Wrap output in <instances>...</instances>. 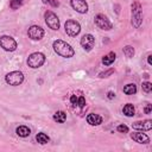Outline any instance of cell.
I'll return each mask as SVG.
<instances>
[{
	"label": "cell",
	"mask_w": 152,
	"mask_h": 152,
	"mask_svg": "<svg viewBox=\"0 0 152 152\" xmlns=\"http://www.w3.org/2000/svg\"><path fill=\"white\" fill-rule=\"evenodd\" d=\"M52 48H53V50H55V52L57 55H59V56H62L64 58H70L75 53V51L71 48V45H69L66 42L61 40V39L55 40L53 44H52Z\"/></svg>",
	"instance_id": "cell-1"
},
{
	"label": "cell",
	"mask_w": 152,
	"mask_h": 152,
	"mask_svg": "<svg viewBox=\"0 0 152 152\" xmlns=\"http://www.w3.org/2000/svg\"><path fill=\"white\" fill-rule=\"evenodd\" d=\"M44 62H45V56L42 52H33L27 58V65L33 69L40 68L44 64Z\"/></svg>",
	"instance_id": "cell-2"
},
{
	"label": "cell",
	"mask_w": 152,
	"mask_h": 152,
	"mask_svg": "<svg viewBox=\"0 0 152 152\" xmlns=\"http://www.w3.org/2000/svg\"><path fill=\"white\" fill-rule=\"evenodd\" d=\"M5 81L10 86H19L24 81V74L21 71H11L5 76Z\"/></svg>",
	"instance_id": "cell-3"
},
{
	"label": "cell",
	"mask_w": 152,
	"mask_h": 152,
	"mask_svg": "<svg viewBox=\"0 0 152 152\" xmlns=\"http://www.w3.org/2000/svg\"><path fill=\"white\" fill-rule=\"evenodd\" d=\"M142 23V13L141 7L138 2L132 5V25L134 27H139Z\"/></svg>",
	"instance_id": "cell-4"
},
{
	"label": "cell",
	"mask_w": 152,
	"mask_h": 152,
	"mask_svg": "<svg viewBox=\"0 0 152 152\" xmlns=\"http://www.w3.org/2000/svg\"><path fill=\"white\" fill-rule=\"evenodd\" d=\"M44 18H45L46 25L50 28H52V30H58L59 28V19H58V17L53 12L46 11L45 14H44Z\"/></svg>",
	"instance_id": "cell-5"
},
{
	"label": "cell",
	"mask_w": 152,
	"mask_h": 152,
	"mask_svg": "<svg viewBox=\"0 0 152 152\" xmlns=\"http://www.w3.org/2000/svg\"><path fill=\"white\" fill-rule=\"evenodd\" d=\"M64 28H65V32L66 34L71 36V37H75L80 33L81 31V25L76 21V20H66L65 21V25H64Z\"/></svg>",
	"instance_id": "cell-6"
},
{
	"label": "cell",
	"mask_w": 152,
	"mask_h": 152,
	"mask_svg": "<svg viewBox=\"0 0 152 152\" xmlns=\"http://www.w3.org/2000/svg\"><path fill=\"white\" fill-rule=\"evenodd\" d=\"M0 46L5 51H14L17 49V42L11 36H1L0 37Z\"/></svg>",
	"instance_id": "cell-7"
},
{
	"label": "cell",
	"mask_w": 152,
	"mask_h": 152,
	"mask_svg": "<svg viewBox=\"0 0 152 152\" xmlns=\"http://www.w3.org/2000/svg\"><path fill=\"white\" fill-rule=\"evenodd\" d=\"M95 24H96L97 27L101 28V30L108 31V30L112 28V23H110V21L108 20V18H107L106 15H103V14H97V15L95 17Z\"/></svg>",
	"instance_id": "cell-8"
},
{
	"label": "cell",
	"mask_w": 152,
	"mask_h": 152,
	"mask_svg": "<svg viewBox=\"0 0 152 152\" xmlns=\"http://www.w3.org/2000/svg\"><path fill=\"white\" fill-rule=\"evenodd\" d=\"M27 34L28 37L32 39V40H39L44 37V30L40 27V26H37V25H33L28 28L27 31Z\"/></svg>",
	"instance_id": "cell-9"
},
{
	"label": "cell",
	"mask_w": 152,
	"mask_h": 152,
	"mask_svg": "<svg viewBox=\"0 0 152 152\" xmlns=\"http://www.w3.org/2000/svg\"><path fill=\"white\" fill-rule=\"evenodd\" d=\"M94 44H95V38H94V36L90 34V33H87V34H84V36L81 38V45H82V48H83L86 51H90V50L93 49Z\"/></svg>",
	"instance_id": "cell-10"
},
{
	"label": "cell",
	"mask_w": 152,
	"mask_h": 152,
	"mask_svg": "<svg viewBox=\"0 0 152 152\" xmlns=\"http://www.w3.org/2000/svg\"><path fill=\"white\" fill-rule=\"evenodd\" d=\"M70 4H71V7L78 13L83 14L88 12V4L86 2V0H71Z\"/></svg>",
	"instance_id": "cell-11"
},
{
	"label": "cell",
	"mask_w": 152,
	"mask_h": 152,
	"mask_svg": "<svg viewBox=\"0 0 152 152\" xmlns=\"http://www.w3.org/2000/svg\"><path fill=\"white\" fill-rule=\"evenodd\" d=\"M134 129L139 131H150L152 128V120H144V121H135L132 124Z\"/></svg>",
	"instance_id": "cell-12"
},
{
	"label": "cell",
	"mask_w": 152,
	"mask_h": 152,
	"mask_svg": "<svg viewBox=\"0 0 152 152\" xmlns=\"http://www.w3.org/2000/svg\"><path fill=\"white\" fill-rule=\"evenodd\" d=\"M131 138H132L133 140H135L137 142H139V144H147V142H150V138H148L145 133H142V132L132 133V134H131Z\"/></svg>",
	"instance_id": "cell-13"
},
{
	"label": "cell",
	"mask_w": 152,
	"mask_h": 152,
	"mask_svg": "<svg viewBox=\"0 0 152 152\" xmlns=\"http://www.w3.org/2000/svg\"><path fill=\"white\" fill-rule=\"evenodd\" d=\"M87 122L91 126H97V125L102 124V118L97 114H89L87 116Z\"/></svg>",
	"instance_id": "cell-14"
},
{
	"label": "cell",
	"mask_w": 152,
	"mask_h": 152,
	"mask_svg": "<svg viewBox=\"0 0 152 152\" xmlns=\"http://www.w3.org/2000/svg\"><path fill=\"white\" fill-rule=\"evenodd\" d=\"M115 58H116V55H115L114 52H109V53H107L106 56H103L102 63H103L104 65H110V64L115 61Z\"/></svg>",
	"instance_id": "cell-15"
},
{
	"label": "cell",
	"mask_w": 152,
	"mask_h": 152,
	"mask_svg": "<svg viewBox=\"0 0 152 152\" xmlns=\"http://www.w3.org/2000/svg\"><path fill=\"white\" fill-rule=\"evenodd\" d=\"M15 132H17V134H18L19 137H21V138L28 137L30 133H31V131H30V128H28L27 126H19Z\"/></svg>",
	"instance_id": "cell-16"
},
{
	"label": "cell",
	"mask_w": 152,
	"mask_h": 152,
	"mask_svg": "<svg viewBox=\"0 0 152 152\" xmlns=\"http://www.w3.org/2000/svg\"><path fill=\"white\" fill-rule=\"evenodd\" d=\"M122 113L126 115V116H133L134 113H135V109H134V106L131 104V103H127L122 108Z\"/></svg>",
	"instance_id": "cell-17"
},
{
	"label": "cell",
	"mask_w": 152,
	"mask_h": 152,
	"mask_svg": "<svg viewBox=\"0 0 152 152\" xmlns=\"http://www.w3.org/2000/svg\"><path fill=\"white\" fill-rule=\"evenodd\" d=\"M53 120H55L56 122L62 124V122H64V121L66 120V114H65L63 110H58V112H56V113L53 114Z\"/></svg>",
	"instance_id": "cell-18"
},
{
	"label": "cell",
	"mask_w": 152,
	"mask_h": 152,
	"mask_svg": "<svg viewBox=\"0 0 152 152\" xmlns=\"http://www.w3.org/2000/svg\"><path fill=\"white\" fill-rule=\"evenodd\" d=\"M124 93L127 94V95H133L137 93V86L134 83H129L127 86L124 87Z\"/></svg>",
	"instance_id": "cell-19"
},
{
	"label": "cell",
	"mask_w": 152,
	"mask_h": 152,
	"mask_svg": "<svg viewBox=\"0 0 152 152\" xmlns=\"http://www.w3.org/2000/svg\"><path fill=\"white\" fill-rule=\"evenodd\" d=\"M36 139H37V141H38L39 144H42V145L48 144V142H49V140H50V138H49L45 133H43V132L38 133V134L36 135Z\"/></svg>",
	"instance_id": "cell-20"
},
{
	"label": "cell",
	"mask_w": 152,
	"mask_h": 152,
	"mask_svg": "<svg viewBox=\"0 0 152 152\" xmlns=\"http://www.w3.org/2000/svg\"><path fill=\"white\" fill-rule=\"evenodd\" d=\"M124 53H125L126 57H133V55H134V49H133L132 46L127 45V46L124 48Z\"/></svg>",
	"instance_id": "cell-21"
},
{
	"label": "cell",
	"mask_w": 152,
	"mask_h": 152,
	"mask_svg": "<svg viewBox=\"0 0 152 152\" xmlns=\"http://www.w3.org/2000/svg\"><path fill=\"white\" fill-rule=\"evenodd\" d=\"M21 5H23V0H11V2H10V6L12 10H17Z\"/></svg>",
	"instance_id": "cell-22"
},
{
	"label": "cell",
	"mask_w": 152,
	"mask_h": 152,
	"mask_svg": "<svg viewBox=\"0 0 152 152\" xmlns=\"http://www.w3.org/2000/svg\"><path fill=\"white\" fill-rule=\"evenodd\" d=\"M142 90L146 93H150L152 90V83L151 82H144L142 83Z\"/></svg>",
	"instance_id": "cell-23"
},
{
	"label": "cell",
	"mask_w": 152,
	"mask_h": 152,
	"mask_svg": "<svg viewBox=\"0 0 152 152\" xmlns=\"http://www.w3.org/2000/svg\"><path fill=\"white\" fill-rule=\"evenodd\" d=\"M44 4H46V5H50V6H52V7H58L59 6V2L57 1V0H42Z\"/></svg>",
	"instance_id": "cell-24"
},
{
	"label": "cell",
	"mask_w": 152,
	"mask_h": 152,
	"mask_svg": "<svg viewBox=\"0 0 152 152\" xmlns=\"http://www.w3.org/2000/svg\"><path fill=\"white\" fill-rule=\"evenodd\" d=\"M77 106H78L80 108H83V107L86 106V99H84L83 96H80V97L77 99Z\"/></svg>",
	"instance_id": "cell-25"
},
{
	"label": "cell",
	"mask_w": 152,
	"mask_h": 152,
	"mask_svg": "<svg viewBox=\"0 0 152 152\" xmlns=\"http://www.w3.org/2000/svg\"><path fill=\"white\" fill-rule=\"evenodd\" d=\"M116 129H118L120 133H127V132H128V127H127L126 125H119Z\"/></svg>",
	"instance_id": "cell-26"
},
{
	"label": "cell",
	"mask_w": 152,
	"mask_h": 152,
	"mask_svg": "<svg viewBox=\"0 0 152 152\" xmlns=\"http://www.w3.org/2000/svg\"><path fill=\"white\" fill-rule=\"evenodd\" d=\"M77 99H78V97H77L76 95H71V96H70V102H71L74 106H77Z\"/></svg>",
	"instance_id": "cell-27"
},
{
	"label": "cell",
	"mask_w": 152,
	"mask_h": 152,
	"mask_svg": "<svg viewBox=\"0 0 152 152\" xmlns=\"http://www.w3.org/2000/svg\"><path fill=\"white\" fill-rule=\"evenodd\" d=\"M151 110H152V104H147V106L145 107V113H146V114H150Z\"/></svg>",
	"instance_id": "cell-28"
},
{
	"label": "cell",
	"mask_w": 152,
	"mask_h": 152,
	"mask_svg": "<svg viewBox=\"0 0 152 152\" xmlns=\"http://www.w3.org/2000/svg\"><path fill=\"white\" fill-rule=\"evenodd\" d=\"M115 97V93H113V91H108V99H114Z\"/></svg>",
	"instance_id": "cell-29"
},
{
	"label": "cell",
	"mask_w": 152,
	"mask_h": 152,
	"mask_svg": "<svg viewBox=\"0 0 152 152\" xmlns=\"http://www.w3.org/2000/svg\"><path fill=\"white\" fill-rule=\"evenodd\" d=\"M147 62H148V64H152V55L147 56Z\"/></svg>",
	"instance_id": "cell-30"
}]
</instances>
